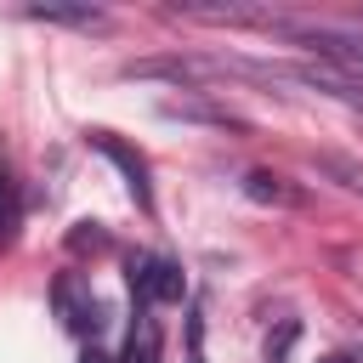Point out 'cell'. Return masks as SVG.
Listing matches in <instances>:
<instances>
[{
  "mask_svg": "<svg viewBox=\"0 0 363 363\" xmlns=\"http://www.w3.org/2000/svg\"><path fill=\"white\" fill-rule=\"evenodd\" d=\"M130 295H136V306H164V301H182L187 295V278L164 255H136L130 261Z\"/></svg>",
  "mask_w": 363,
  "mask_h": 363,
  "instance_id": "obj_1",
  "label": "cell"
},
{
  "mask_svg": "<svg viewBox=\"0 0 363 363\" xmlns=\"http://www.w3.org/2000/svg\"><path fill=\"white\" fill-rule=\"evenodd\" d=\"M51 306H57V318H62L68 335H96L102 329V301L91 295V284L79 272H62L51 284Z\"/></svg>",
  "mask_w": 363,
  "mask_h": 363,
  "instance_id": "obj_2",
  "label": "cell"
},
{
  "mask_svg": "<svg viewBox=\"0 0 363 363\" xmlns=\"http://www.w3.org/2000/svg\"><path fill=\"white\" fill-rule=\"evenodd\" d=\"M91 147H96V153H108V159L125 170V187H130V199L147 210V204H153V187H147V159H142V153H130V147H125L119 136H108V130H91Z\"/></svg>",
  "mask_w": 363,
  "mask_h": 363,
  "instance_id": "obj_3",
  "label": "cell"
},
{
  "mask_svg": "<svg viewBox=\"0 0 363 363\" xmlns=\"http://www.w3.org/2000/svg\"><path fill=\"white\" fill-rule=\"evenodd\" d=\"M159 113H164V119H187V125H216V130H238V136L250 130V125H244L238 113H227V108H210V102H187V96H182V102H159Z\"/></svg>",
  "mask_w": 363,
  "mask_h": 363,
  "instance_id": "obj_4",
  "label": "cell"
},
{
  "mask_svg": "<svg viewBox=\"0 0 363 363\" xmlns=\"http://www.w3.org/2000/svg\"><path fill=\"white\" fill-rule=\"evenodd\" d=\"M255 204H284V210H295L301 204V187L295 182H284L278 170H244V182H238Z\"/></svg>",
  "mask_w": 363,
  "mask_h": 363,
  "instance_id": "obj_5",
  "label": "cell"
},
{
  "mask_svg": "<svg viewBox=\"0 0 363 363\" xmlns=\"http://www.w3.org/2000/svg\"><path fill=\"white\" fill-rule=\"evenodd\" d=\"M119 363H159V323L147 318V306H136L130 318V335H125V352Z\"/></svg>",
  "mask_w": 363,
  "mask_h": 363,
  "instance_id": "obj_6",
  "label": "cell"
},
{
  "mask_svg": "<svg viewBox=\"0 0 363 363\" xmlns=\"http://www.w3.org/2000/svg\"><path fill=\"white\" fill-rule=\"evenodd\" d=\"M23 17H34V23H68V28H102L108 23V11L102 6H23Z\"/></svg>",
  "mask_w": 363,
  "mask_h": 363,
  "instance_id": "obj_7",
  "label": "cell"
},
{
  "mask_svg": "<svg viewBox=\"0 0 363 363\" xmlns=\"http://www.w3.org/2000/svg\"><path fill=\"white\" fill-rule=\"evenodd\" d=\"M17 227H23V193H17V182H11V170L0 164V250L17 238Z\"/></svg>",
  "mask_w": 363,
  "mask_h": 363,
  "instance_id": "obj_8",
  "label": "cell"
},
{
  "mask_svg": "<svg viewBox=\"0 0 363 363\" xmlns=\"http://www.w3.org/2000/svg\"><path fill=\"white\" fill-rule=\"evenodd\" d=\"M318 170L335 176L346 193H363V164H357V159H346V153H318Z\"/></svg>",
  "mask_w": 363,
  "mask_h": 363,
  "instance_id": "obj_9",
  "label": "cell"
},
{
  "mask_svg": "<svg viewBox=\"0 0 363 363\" xmlns=\"http://www.w3.org/2000/svg\"><path fill=\"white\" fill-rule=\"evenodd\" d=\"M295 335H301V323H278V335H267V363H284L289 346H295Z\"/></svg>",
  "mask_w": 363,
  "mask_h": 363,
  "instance_id": "obj_10",
  "label": "cell"
},
{
  "mask_svg": "<svg viewBox=\"0 0 363 363\" xmlns=\"http://www.w3.org/2000/svg\"><path fill=\"white\" fill-rule=\"evenodd\" d=\"M187 340H193V363H204V318H199V306L187 318Z\"/></svg>",
  "mask_w": 363,
  "mask_h": 363,
  "instance_id": "obj_11",
  "label": "cell"
},
{
  "mask_svg": "<svg viewBox=\"0 0 363 363\" xmlns=\"http://www.w3.org/2000/svg\"><path fill=\"white\" fill-rule=\"evenodd\" d=\"M79 363H119V357H108V352H96V346H91V352H85Z\"/></svg>",
  "mask_w": 363,
  "mask_h": 363,
  "instance_id": "obj_12",
  "label": "cell"
},
{
  "mask_svg": "<svg viewBox=\"0 0 363 363\" xmlns=\"http://www.w3.org/2000/svg\"><path fill=\"white\" fill-rule=\"evenodd\" d=\"M318 363H352V357H340V352H329V357H318Z\"/></svg>",
  "mask_w": 363,
  "mask_h": 363,
  "instance_id": "obj_13",
  "label": "cell"
}]
</instances>
